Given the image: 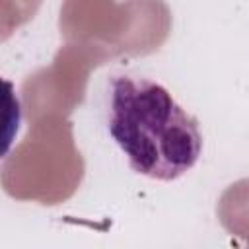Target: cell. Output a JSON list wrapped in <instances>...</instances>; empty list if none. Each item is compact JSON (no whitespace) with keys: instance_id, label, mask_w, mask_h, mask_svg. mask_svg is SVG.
Here are the masks:
<instances>
[{"instance_id":"6da1fadb","label":"cell","mask_w":249,"mask_h":249,"mask_svg":"<svg viewBox=\"0 0 249 249\" xmlns=\"http://www.w3.org/2000/svg\"><path fill=\"white\" fill-rule=\"evenodd\" d=\"M107 128L130 169L156 181L179 179L202 154L198 121L148 78L111 80Z\"/></svg>"}]
</instances>
